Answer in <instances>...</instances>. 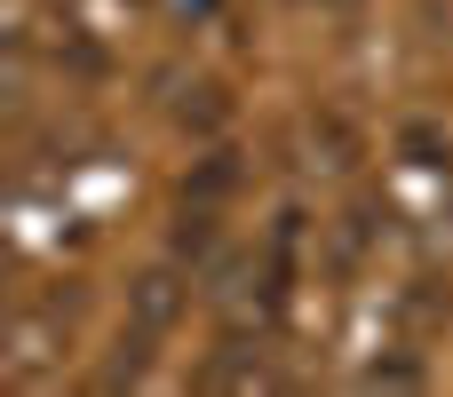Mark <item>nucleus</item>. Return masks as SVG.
I'll return each instance as SVG.
<instances>
[{"instance_id":"nucleus-1","label":"nucleus","mask_w":453,"mask_h":397,"mask_svg":"<svg viewBox=\"0 0 453 397\" xmlns=\"http://www.w3.org/2000/svg\"><path fill=\"white\" fill-rule=\"evenodd\" d=\"M183 318V286H175V271H143L135 279V326L143 334H167Z\"/></svg>"}]
</instances>
